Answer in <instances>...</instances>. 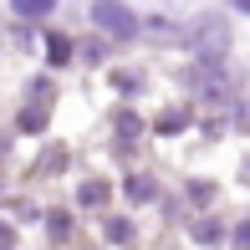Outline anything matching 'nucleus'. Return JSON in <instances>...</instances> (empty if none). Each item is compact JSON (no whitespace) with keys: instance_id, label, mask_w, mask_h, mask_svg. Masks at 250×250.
Listing matches in <instances>:
<instances>
[{"instance_id":"obj_1","label":"nucleus","mask_w":250,"mask_h":250,"mask_svg":"<svg viewBox=\"0 0 250 250\" xmlns=\"http://www.w3.org/2000/svg\"><path fill=\"white\" fill-rule=\"evenodd\" d=\"M92 21L107 31V36H133V31H138V26H133V10L118 5V0H97V5H92Z\"/></svg>"},{"instance_id":"obj_2","label":"nucleus","mask_w":250,"mask_h":250,"mask_svg":"<svg viewBox=\"0 0 250 250\" xmlns=\"http://www.w3.org/2000/svg\"><path fill=\"white\" fill-rule=\"evenodd\" d=\"M21 128H26V133H36V128H46V92H41V102H31V107L21 112Z\"/></svg>"},{"instance_id":"obj_3","label":"nucleus","mask_w":250,"mask_h":250,"mask_svg":"<svg viewBox=\"0 0 250 250\" xmlns=\"http://www.w3.org/2000/svg\"><path fill=\"white\" fill-rule=\"evenodd\" d=\"M51 5H56V0H16V10H21V16H46Z\"/></svg>"},{"instance_id":"obj_4","label":"nucleus","mask_w":250,"mask_h":250,"mask_svg":"<svg viewBox=\"0 0 250 250\" xmlns=\"http://www.w3.org/2000/svg\"><path fill=\"white\" fill-rule=\"evenodd\" d=\"M51 62H66V56H72V41H66V36H51Z\"/></svg>"},{"instance_id":"obj_5","label":"nucleus","mask_w":250,"mask_h":250,"mask_svg":"<svg viewBox=\"0 0 250 250\" xmlns=\"http://www.w3.org/2000/svg\"><path fill=\"white\" fill-rule=\"evenodd\" d=\"M107 240H123V245H128V240H133V230H128L123 220H112V225H107Z\"/></svg>"},{"instance_id":"obj_6","label":"nucleus","mask_w":250,"mask_h":250,"mask_svg":"<svg viewBox=\"0 0 250 250\" xmlns=\"http://www.w3.org/2000/svg\"><path fill=\"white\" fill-rule=\"evenodd\" d=\"M102 199H107V189H102V184H87V189H82V204H102Z\"/></svg>"},{"instance_id":"obj_7","label":"nucleus","mask_w":250,"mask_h":250,"mask_svg":"<svg viewBox=\"0 0 250 250\" xmlns=\"http://www.w3.org/2000/svg\"><path fill=\"white\" fill-rule=\"evenodd\" d=\"M235 5H240V10H245V16H250V0H235Z\"/></svg>"}]
</instances>
